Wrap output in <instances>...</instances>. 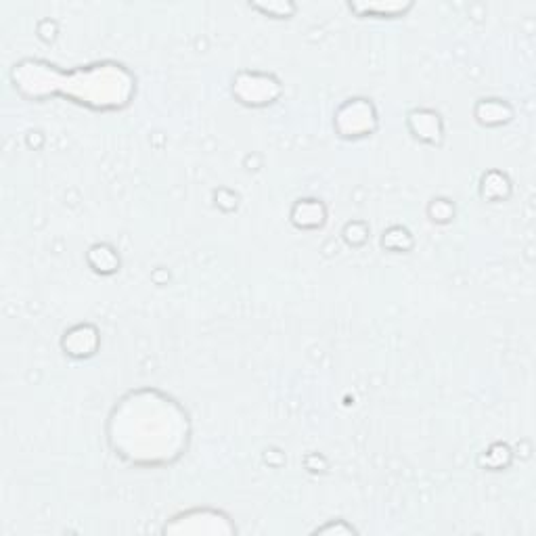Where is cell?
<instances>
[{"label":"cell","mask_w":536,"mask_h":536,"mask_svg":"<svg viewBox=\"0 0 536 536\" xmlns=\"http://www.w3.org/2000/svg\"><path fill=\"white\" fill-rule=\"evenodd\" d=\"M235 528L229 524V518L222 516L220 511L210 509H193L183 513V516L174 518L172 526H166V532H191V534H225L233 532Z\"/></svg>","instance_id":"4"},{"label":"cell","mask_w":536,"mask_h":536,"mask_svg":"<svg viewBox=\"0 0 536 536\" xmlns=\"http://www.w3.org/2000/svg\"><path fill=\"white\" fill-rule=\"evenodd\" d=\"M191 423L172 396L143 388L120 398L107 421V440L114 453L139 467H162L187 451Z\"/></svg>","instance_id":"1"},{"label":"cell","mask_w":536,"mask_h":536,"mask_svg":"<svg viewBox=\"0 0 536 536\" xmlns=\"http://www.w3.org/2000/svg\"><path fill=\"white\" fill-rule=\"evenodd\" d=\"M134 78L118 63H97L70 74L57 70L53 95H65L93 109H120L130 103Z\"/></svg>","instance_id":"2"},{"label":"cell","mask_w":536,"mask_h":536,"mask_svg":"<svg viewBox=\"0 0 536 536\" xmlns=\"http://www.w3.org/2000/svg\"><path fill=\"white\" fill-rule=\"evenodd\" d=\"M233 93L245 105L262 107V105L273 103L279 97L281 88H279V82L273 80L271 76L239 74L235 80V86H233Z\"/></svg>","instance_id":"5"},{"label":"cell","mask_w":536,"mask_h":536,"mask_svg":"<svg viewBox=\"0 0 536 536\" xmlns=\"http://www.w3.org/2000/svg\"><path fill=\"white\" fill-rule=\"evenodd\" d=\"M409 7H411V5H407V7H402V5H386V7H384V5H352L350 9L356 11V13H361V15H367V13L373 15L375 11H379L382 15L386 13L388 17H394V15L400 13V11L405 13Z\"/></svg>","instance_id":"7"},{"label":"cell","mask_w":536,"mask_h":536,"mask_svg":"<svg viewBox=\"0 0 536 536\" xmlns=\"http://www.w3.org/2000/svg\"><path fill=\"white\" fill-rule=\"evenodd\" d=\"M292 216L296 225L304 229H315L325 222V210L317 199H302L300 204H296Z\"/></svg>","instance_id":"6"},{"label":"cell","mask_w":536,"mask_h":536,"mask_svg":"<svg viewBox=\"0 0 536 536\" xmlns=\"http://www.w3.org/2000/svg\"><path fill=\"white\" fill-rule=\"evenodd\" d=\"M375 109L365 99H350L335 114V128L346 139H361L375 130Z\"/></svg>","instance_id":"3"}]
</instances>
